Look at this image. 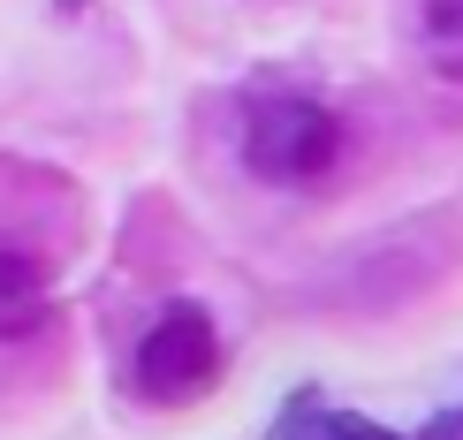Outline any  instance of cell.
I'll use <instances>...</instances> for the list:
<instances>
[{
  "label": "cell",
  "mask_w": 463,
  "mask_h": 440,
  "mask_svg": "<svg viewBox=\"0 0 463 440\" xmlns=\"http://www.w3.org/2000/svg\"><path fill=\"white\" fill-rule=\"evenodd\" d=\"M61 8H76V0H61Z\"/></svg>",
  "instance_id": "cell-7"
},
{
  "label": "cell",
  "mask_w": 463,
  "mask_h": 440,
  "mask_svg": "<svg viewBox=\"0 0 463 440\" xmlns=\"http://www.w3.org/2000/svg\"><path fill=\"white\" fill-rule=\"evenodd\" d=\"M274 440H402V433L373 426V417H357V410H326L319 395H297V403L274 417Z\"/></svg>",
  "instance_id": "cell-4"
},
{
  "label": "cell",
  "mask_w": 463,
  "mask_h": 440,
  "mask_svg": "<svg viewBox=\"0 0 463 440\" xmlns=\"http://www.w3.org/2000/svg\"><path fill=\"white\" fill-rule=\"evenodd\" d=\"M221 372V334L205 304H167L137 342V395L145 403H198Z\"/></svg>",
  "instance_id": "cell-2"
},
{
  "label": "cell",
  "mask_w": 463,
  "mask_h": 440,
  "mask_svg": "<svg viewBox=\"0 0 463 440\" xmlns=\"http://www.w3.org/2000/svg\"><path fill=\"white\" fill-rule=\"evenodd\" d=\"M53 304V274L31 243H0V342L31 334Z\"/></svg>",
  "instance_id": "cell-3"
},
{
  "label": "cell",
  "mask_w": 463,
  "mask_h": 440,
  "mask_svg": "<svg viewBox=\"0 0 463 440\" xmlns=\"http://www.w3.org/2000/svg\"><path fill=\"white\" fill-rule=\"evenodd\" d=\"M418 440H463V410H440V417H433V426L418 433Z\"/></svg>",
  "instance_id": "cell-6"
},
{
  "label": "cell",
  "mask_w": 463,
  "mask_h": 440,
  "mask_svg": "<svg viewBox=\"0 0 463 440\" xmlns=\"http://www.w3.org/2000/svg\"><path fill=\"white\" fill-rule=\"evenodd\" d=\"M418 46H426L433 76L463 84V0H426L418 8Z\"/></svg>",
  "instance_id": "cell-5"
},
{
  "label": "cell",
  "mask_w": 463,
  "mask_h": 440,
  "mask_svg": "<svg viewBox=\"0 0 463 440\" xmlns=\"http://www.w3.org/2000/svg\"><path fill=\"white\" fill-rule=\"evenodd\" d=\"M342 152H350L342 114H326L304 91H266L243 114V175L266 190H312L342 167Z\"/></svg>",
  "instance_id": "cell-1"
}]
</instances>
